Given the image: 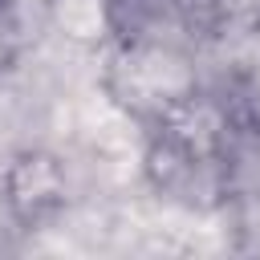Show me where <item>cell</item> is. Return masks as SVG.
<instances>
[{
  "label": "cell",
  "instance_id": "2",
  "mask_svg": "<svg viewBox=\"0 0 260 260\" xmlns=\"http://www.w3.org/2000/svg\"><path fill=\"white\" fill-rule=\"evenodd\" d=\"M49 12L69 41H93L106 28V0H49Z\"/></svg>",
  "mask_w": 260,
  "mask_h": 260
},
{
  "label": "cell",
  "instance_id": "1",
  "mask_svg": "<svg viewBox=\"0 0 260 260\" xmlns=\"http://www.w3.org/2000/svg\"><path fill=\"white\" fill-rule=\"evenodd\" d=\"M61 183H65L61 167H57L53 158H45V154H32V158L16 162L12 175H8V187H12V195H16L20 203L53 199V195H61Z\"/></svg>",
  "mask_w": 260,
  "mask_h": 260
}]
</instances>
